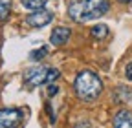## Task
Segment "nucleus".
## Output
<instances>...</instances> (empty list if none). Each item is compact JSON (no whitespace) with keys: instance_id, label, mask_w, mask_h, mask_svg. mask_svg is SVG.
<instances>
[{"instance_id":"nucleus-1","label":"nucleus","mask_w":132,"mask_h":128,"mask_svg":"<svg viewBox=\"0 0 132 128\" xmlns=\"http://www.w3.org/2000/svg\"><path fill=\"white\" fill-rule=\"evenodd\" d=\"M110 9V0H70L68 17L75 22L97 20Z\"/></svg>"},{"instance_id":"nucleus-2","label":"nucleus","mask_w":132,"mask_h":128,"mask_svg":"<svg viewBox=\"0 0 132 128\" xmlns=\"http://www.w3.org/2000/svg\"><path fill=\"white\" fill-rule=\"evenodd\" d=\"M73 88L77 97L82 101H95L103 92V83L94 71L90 70H82L77 73L75 81H73Z\"/></svg>"},{"instance_id":"nucleus-3","label":"nucleus","mask_w":132,"mask_h":128,"mask_svg":"<svg viewBox=\"0 0 132 128\" xmlns=\"http://www.w3.org/2000/svg\"><path fill=\"white\" fill-rule=\"evenodd\" d=\"M22 121H24V110L0 108V128H19Z\"/></svg>"},{"instance_id":"nucleus-4","label":"nucleus","mask_w":132,"mask_h":128,"mask_svg":"<svg viewBox=\"0 0 132 128\" xmlns=\"http://www.w3.org/2000/svg\"><path fill=\"white\" fill-rule=\"evenodd\" d=\"M48 71L50 68H44V66H31L24 71V81L29 84V86H40L48 81Z\"/></svg>"},{"instance_id":"nucleus-5","label":"nucleus","mask_w":132,"mask_h":128,"mask_svg":"<svg viewBox=\"0 0 132 128\" xmlns=\"http://www.w3.org/2000/svg\"><path fill=\"white\" fill-rule=\"evenodd\" d=\"M24 20H26V24L31 26V28H44V26H48L50 22L53 20V13H52V11H48V9L31 11Z\"/></svg>"},{"instance_id":"nucleus-6","label":"nucleus","mask_w":132,"mask_h":128,"mask_svg":"<svg viewBox=\"0 0 132 128\" xmlns=\"http://www.w3.org/2000/svg\"><path fill=\"white\" fill-rule=\"evenodd\" d=\"M114 128H132V112L123 108L114 115Z\"/></svg>"},{"instance_id":"nucleus-7","label":"nucleus","mask_w":132,"mask_h":128,"mask_svg":"<svg viewBox=\"0 0 132 128\" xmlns=\"http://www.w3.org/2000/svg\"><path fill=\"white\" fill-rule=\"evenodd\" d=\"M70 35H72V31H70L68 28L59 26V28H55V29H53L52 37H50V42H52L53 46H62V44H66V42H68Z\"/></svg>"},{"instance_id":"nucleus-8","label":"nucleus","mask_w":132,"mask_h":128,"mask_svg":"<svg viewBox=\"0 0 132 128\" xmlns=\"http://www.w3.org/2000/svg\"><path fill=\"white\" fill-rule=\"evenodd\" d=\"M92 37L95 39V40H105L106 37H108V28L105 26V24H97V26H94L92 28Z\"/></svg>"},{"instance_id":"nucleus-9","label":"nucleus","mask_w":132,"mask_h":128,"mask_svg":"<svg viewBox=\"0 0 132 128\" xmlns=\"http://www.w3.org/2000/svg\"><path fill=\"white\" fill-rule=\"evenodd\" d=\"M20 2L29 11H39V9H44V6H46L48 0H20Z\"/></svg>"},{"instance_id":"nucleus-10","label":"nucleus","mask_w":132,"mask_h":128,"mask_svg":"<svg viewBox=\"0 0 132 128\" xmlns=\"http://www.w3.org/2000/svg\"><path fill=\"white\" fill-rule=\"evenodd\" d=\"M11 11V0H0V22H6Z\"/></svg>"},{"instance_id":"nucleus-11","label":"nucleus","mask_w":132,"mask_h":128,"mask_svg":"<svg viewBox=\"0 0 132 128\" xmlns=\"http://www.w3.org/2000/svg\"><path fill=\"white\" fill-rule=\"evenodd\" d=\"M46 55H48V48H46V46H42V48H39V50L31 51L29 59H31V60H40V59H44Z\"/></svg>"},{"instance_id":"nucleus-12","label":"nucleus","mask_w":132,"mask_h":128,"mask_svg":"<svg viewBox=\"0 0 132 128\" xmlns=\"http://www.w3.org/2000/svg\"><path fill=\"white\" fill-rule=\"evenodd\" d=\"M59 75H61V73H59V70H55V68H50V71H48V81H46V83H48V84L55 83L57 79H59Z\"/></svg>"},{"instance_id":"nucleus-13","label":"nucleus","mask_w":132,"mask_h":128,"mask_svg":"<svg viewBox=\"0 0 132 128\" xmlns=\"http://www.w3.org/2000/svg\"><path fill=\"white\" fill-rule=\"evenodd\" d=\"M57 92H59V88H57L55 84H50V86H48V95H50V97H53Z\"/></svg>"},{"instance_id":"nucleus-14","label":"nucleus","mask_w":132,"mask_h":128,"mask_svg":"<svg viewBox=\"0 0 132 128\" xmlns=\"http://www.w3.org/2000/svg\"><path fill=\"white\" fill-rule=\"evenodd\" d=\"M125 75H127L128 81H132V62H130V64H127V68H125Z\"/></svg>"},{"instance_id":"nucleus-15","label":"nucleus","mask_w":132,"mask_h":128,"mask_svg":"<svg viewBox=\"0 0 132 128\" xmlns=\"http://www.w3.org/2000/svg\"><path fill=\"white\" fill-rule=\"evenodd\" d=\"M46 112H48V115H50V121H52V123H55V115H53L52 106H50V104H46Z\"/></svg>"},{"instance_id":"nucleus-16","label":"nucleus","mask_w":132,"mask_h":128,"mask_svg":"<svg viewBox=\"0 0 132 128\" xmlns=\"http://www.w3.org/2000/svg\"><path fill=\"white\" fill-rule=\"evenodd\" d=\"M75 128H90V124H88V123H79Z\"/></svg>"},{"instance_id":"nucleus-17","label":"nucleus","mask_w":132,"mask_h":128,"mask_svg":"<svg viewBox=\"0 0 132 128\" xmlns=\"http://www.w3.org/2000/svg\"><path fill=\"white\" fill-rule=\"evenodd\" d=\"M121 4H132V0H119Z\"/></svg>"}]
</instances>
